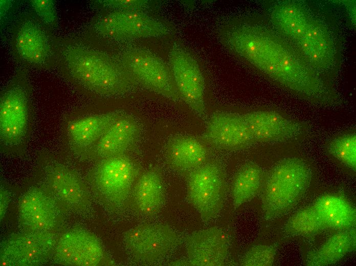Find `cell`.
<instances>
[{"label": "cell", "mask_w": 356, "mask_h": 266, "mask_svg": "<svg viewBox=\"0 0 356 266\" xmlns=\"http://www.w3.org/2000/svg\"><path fill=\"white\" fill-rule=\"evenodd\" d=\"M220 38L231 50L297 95L324 104L333 100L318 73L270 31L254 25L236 26L223 31Z\"/></svg>", "instance_id": "1"}, {"label": "cell", "mask_w": 356, "mask_h": 266, "mask_svg": "<svg viewBox=\"0 0 356 266\" xmlns=\"http://www.w3.org/2000/svg\"><path fill=\"white\" fill-rule=\"evenodd\" d=\"M58 47V60L66 75L95 94L116 97L128 94L138 86L119 59L73 43Z\"/></svg>", "instance_id": "2"}, {"label": "cell", "mask_w": 356, "mask_h": 266, "mask_svg": "<svg viewBox=\"0 0 356 266\" xmlns=\"http://www.w3.org/2000/svg\"><path fill=\"white\" fill-rule=\"evenodd\" d=\"M27 73L19 70L0 97V145L2 152L25 153L32 127L31 88Z\"/></svg>", "instance_id": "3"}, {"label": "cell", "mask_w": 356, "mask_h": 266, "mask_svg": "<svg viewBox=\"0 0 356 266\" xmlns=\"http://www.w3.org/2000/svg\"><path fill=\"white\" fill-rule=\"evenodd\" d=\"M312 178V169L302 159L290 157L277 163L264 181V218L275 219L293 208L307 191Z\"/></svg>", "instance_id": "4"}, {"label": "cell", "mask_w": 356, "mask_h": 266, "mask_svg": "<svg viewBox=\"0 0 356 266\" xmlns=\"http://www.w3.org/2000/svg\"><path fill=\"white\" fill-rule=\"evenodd\" d=\"M140 172L138 164L124 154L98 161L90 171L87 181L102 204L110 211L118 212L127 207Z\"/></svg>", "instance_id": "5"}, {"label": "cell", "mask_w": 356, "mask_h": 266, "mask_svg": "<svg viewBox=\"0 0 356 266\" xmlns=\"http://www.w3.org/2000/svg\"><path fill=\"white\" fill-rule=\"evenodd\" d=\"M118 59L138 85L174 102L182 101L169 64L158 55L145 49L131 48L123 51Z\"/></svg>", "instance_id": "6"}, {"label": "cell", "mask_w": 356, "mask_h": 266, "mask_svg": "<svg viewBox=\"0 0 356 266\" xmlns=\"http://www.w3.org/2000/svg\"><path fill=\"white\" fill-rule=\"evenodd\" d=\"M187 174L188 198L207 223L220 213L226 194L225 181L219 164L215 162L205 163Z\"/></svg>", "instance_id": "7"}, {"label": "cell", "mask_w": 356, "mask_h": 266, "mask_svg": "<svg viewBox=\"0 0 356 266\" xmlns=\"http://www.w3.org/2000/svg\"><path fill=\"white\" fill-rule=\"evenodd\" d=\"M168 61L182 101L200 118L206 119L205 82L198 62L188 51L176 42L169 50Z\"/></svg>", "instance_id": "8"}, {"label": "cell", "mask_w": 356, "mask_h": 266, "mask_svg": "<svg viewBox=\"0 0 356 266\" xmlns=\"http://www.w3.org/2000/svg\"><path fill=\"white\" fill-rule=\"evenodd\" d=\"M58 239L51 231H26L11 235L1 245V265H42L53 256Z\"/></svg>", "instance_id": "9"}, {"label": "cell", "mask_w": 356, "mask_h": 266, "mask_svg": "<svg viewBox=\"0 0 356 266\" xmlns=\"http://www.w3.org/2000/svg\"><path fill=\"white\" fill-rule=\"evenodd\" d=\"M94 29L99 34L116 39H138L169 34L170 28L142 11H117L98 18Z\"/></svg>", "instance_id": "10"}, {"label": "cell", "mask_w": 356, "mask_h": 266, "mask_svg": "<svg viewBox=\"0 0 356 266\" xmlns=\"http://www.w3.org/2000/svg\"><path fill=\"white\" fill-rule=\"evenodd\" d=\"M125 247L133 257L141 262L158 261L180 244V238L170 227L161 224H144L127 231L124 236Z\"/></svg>", "instance_id": "11"}, {"label": "cell", "mask_w": 356, "mask_h": 266, "mask_svg": "<svg viewBox=\"0 0 356 266\" xmlns=\"http://www.w3.org/2000/svg\"><path fill=\"white\" fill-rule=\"evenodd\" d=\"M45 187L51 195L77 211L86 210L91 205L89 189L79 174L68 166L49 160L42 167Z\"/></svg>", "instance_id": "12"}, {"label": "cell", "mask_w": 356, "mask_h": 266, "mask_svg": "<svg viewBox=\"0 0 356 266\" xmlns=\"http://www.w3.org/2000/svg\"><path fill=\"white\" fill-rule=\"evenodd\" d=\"M53 257L56 263L71 266H96L107 260L97 237L81 228L71 230L58 239Z\"/></svg>", "instance_id": "13"}, {"label": "cell", "mask_w": 356, "mask_h": 266, "mask_svg": "<svg viewBox=\"0 0 356 266\" xmlns=\"http://www.w3.org/2000/svg\"><path fill=\"white\" fill-rule=\"evenodd\" d=\"M13 43L18 56L38 68H48L53 63L54 51L43 26L33 18L23 20L14 33Z\"/></svg>", "instance_id": "14"}, {"label": "cell", "mask_w": 356, "mask_h": 266, "mask_svg": "<svg viewBox=\"0 0 356 266\" xmlns=\"http://www.w3.org/2000/svg\"><path fill=\"white\" fill-rule=\"evenodd\" d=\"M18 210L27 231H51L58 221L57 206L46 187L35 186L26 191L19 201Z\"/></svg>", "instance_id": "15"}, {"label": "cell", "mask_w": 356, "mask_h": 266, "mask_svg": "<svg viewBox=\"0 0 356 266\" xmlns=\"http://www.w3.org/2000/svg\"><path fill=\"white\" fill-rule=\"evenodd\" d=\"M140 130L137 120L124 112L81 158L99 161L126 154L134 145Z\"/></svg>", "instance_id": "16"}, {"label": "cell", "mask_w": 356, "mask_h": 266, "mask_svg": "<svg viewBox=\"0 0 356 266\" xmlns=\"http://www.w3.org/2000/svg\"><path fill=\"white\" fill-rule=\"evenodd\" d=\"M294 43L302 58L317 73L332 68L336 59L333 42L328 30L320 21L312 18Z\"/></svg>", "instance_id": "17"}, {"label": "cell", "mask_w": 356, "mask_h": 266, "mask_svg": "<svg viewBox=\"0 0 356 266\" xmlns=\"http://www.w3.org/2000/svg\"><path fill=\"white\" fill-rule=\"evenodd\" d=\"M204 138L229 149H241L255 142L241 114L223 112L214 113L209 118Z\"/></svg>", "instance_id": "18"}, {"label": "cell", "mask_w": 356, "mask_h": 266, "mask_svg": "<svg viewBox=\"0 0 356 266\" xmlns=\"http://www.w3.org/2000/svg\"><path fill=\"white\" fill-rule=\"evenodd\" d=\"M229 238L217 227H211L195 232L187 238L186 251L193 265H222L229 250Z\"/></svg>", "instance_id": "19"}, {"label": "cell", "mask_w": 356, "mask_h": 266, "mask_svg": "<svg viewBox=\"0 0 356 266\" xmlns=\"http://www.w3.org/2000/svg\"><path fill=\"white\" fill-rule=\"evenodd\" d=\"M254 141L267 142L292 138L302 133L305 126L271 110L241 114Z\"/></svg>", "instance_id": "20"}, {"label": "cell", "mask_w": 356, "mask_h": 266, "mask_svg": "<svg viewBox=\"0 0 356 266\" xmlns=\"http://www.w3.org/2000/svg\"><path fill=\"white\" fill-rule=\"evenodd\" d=\"M124 112L121 110H115L85 117L69 122L66 127V136L72 151L82 157Z\"/></svg>", "instance_id": "21"}, {"label": "cell", "mask_w": 356, "mask_h": 266, "mask_svg": "<svg viewBox=\"0 0 356 266\" xmlns=\"http://www.w3.org/2000/svg\"><path fill=\"white\" fill-rule=\"evenodd\" d=\"M165 202L164 188L159 169H148L136 180L131 191L127 207L136 214L151 216L161 210Z\"/></svg>", "instance_id": "22"}, {"label": "cell", "mask_w": 356, "mask_h": 266, "mask_svg": "<svg viewBox=\"0 0 356 266\" xmlns=\"http://www.w3.org/2000/svg\"><path fill=\"white\" fill-rule=\"evenodd\" d=\"M166 156L169 165L187 173L205 163L207 151L198 140L187 135H176L168 142Z\"/></svg>", "instance_id": "23"}, {"label": "cell", "mask_w": 356, "mask_h": 266, "mask_svg": "<svg viewBox=\"0 0 356 266\" xmlns=\"http://www.w3.org/2000/svg\"><path fill=\"white\" fill-rule=\"evenodd\" d=\"M313 206L325 228L340 231L353 228L355 224V209L341 196L331 194L322 195Z\"/></svg>", "instance_id": "24"}, {"label": "cell", "mask_w": 356, "mask_h": 266, "mask_svg": "<svg viewBox=\"0 0 356 266\" xmlns=\"http://www.w3.org/2000/svg\"><path fill=\"white\" fill-rule=\"evenodd\" d=\"M355 247V230L351 228L340 230L330 236L317 249L307 256L306 263L312 266H325L335 264Z\"/></svg>", "instance_id": "25"}, {"label": "cell", "mask_w": 356, "mask_h": 266, "mask_svg": "<svg viewBox=\"0 0 356 266\" xmlns=\"http://www.w3.org/2000/svg\"><path fill=\"white\" fill-rule=\"evenodd\" d=\"M271 16L277 29L294 42L303 34L312 19L302 6L290 2L275 6Z\"/></svg>", "instance_id": "26"}, {"label": "cell", "mask_w": 356, "mask_h": 266, "mask_svg": "<svg viewBox=\"0 0 356 266\" xmlns=\"http://www.w3.org/2000/svg\"><path fill=\"white\" fill-rule=\"evenodd\" d=\"M263 178L262 168L253 162L246 164L238 170L234 177L232 189L235 209L256 196L263 187Z\"/></svg>", "instance_id": "27"}, {"label": "cell", "mask_w": 356, "mask_h": 266, "mask_svg": "<svg viewBox=\"0 0 356 266\" xmlns=\"http://www.w3.org/2000/svg\"><path fill=\"white\" fill-rule=\"evenodd\" d=\"M285 231L288 234L308 236L325 228L313 206L302 209L291 216Z\"/></svg>", "instance_id": "28"}, {"label": "cell", "mask_w": 356, "mask_h": 266, "mask_svg": "<svg viewBox=\"0 0 356 266\" xmlns=\"http://www.w3.org/2000/svg\"><path fill=\"white\" fill-rule=\"evenodd\" d=\"M330 154L344 165L355 170L356 167V136L348 134L332 140L328 145Z\"/></svg>", "instance_id": "29"}, {"label": "cell", "mask_w": 356, "mask_h": 266, "mask_svg": "<svg viewBox=\"0 0 356 266\" xmlns=\"http://www.w3.org/2000/svg\"><path fill=\"white\" fill-rule=\"evenodd\" d=\"M277 254L275 246L257 245L252 246L244 254L240 264L244 266H270L274 262Z\"/></svg>", "instance_id": "30"}, {"label": "cell", "mask_w": 356, "mask_h": 266, "mask_svg": "<svg viewBox=\"0 0 356 266\" xmlns=\"http://www.w3.org/2000/svg\"><path fill=\"white\" fill-rule=\"evenodd\" d=\"M30 4L39 18L46 24L55 26L57 14L54 2L52 0H32Z\"/></svg>", "instance_id": "31"}, {"label": "cell", "mask_w": 356, "mask_h": 266, "mask_svg": "<svg viewBox=\"0 0 356 266\" xmlns=\"http://www.w3.org/2000/svg\"><path fill=\"white\" fill-rule=\"evenodd\" d=\"M101 4L117 11L143 12L149 7V2L144 0H109L101 1Z\"/></svg>", "instance_id": "32"}, {"label": "cell", "mask_w": 356, "mask_h": 266, "mask_svg": "<svg viewBox=\"0 0 356 266\" xmlns=\"http://www.w3.org/2000/svg\"><path fill=\"white\" fill-rule=\"evenodd\" d=\"M9 198L10 197L8 190L3 185H1L0 190L1 221L4 219L10 201Z\"/></svg>", "instance_id": "33"}]
</instances>
